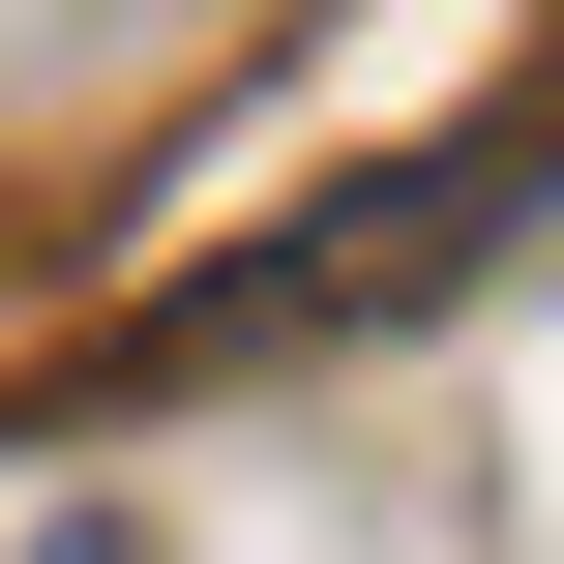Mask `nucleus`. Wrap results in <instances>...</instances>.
<instances>
[{"label":"nucleus","instance_id":"f257e3e1","mask_svg":"<svg viewBox=\"0 0 564 564\" xmlns=\"http://www.w3.org/2000/svg\"><path fill=\"white\" fill-rule=\"evenodd\" d=\"M30 564H119V535H30Z\"/></svg>","mask_w":564,"mask_h":564}]
</instances>
